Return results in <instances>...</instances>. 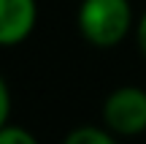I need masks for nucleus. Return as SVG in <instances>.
Listing matches in <instances>:
<instances>
[{"mask_svg": "<svg viewBox=\"0 0 146 144\" xmlns=\"http://www.w3.org/2000/svg\"><path fill=\"white\" fill-rule=\"evenodd\" d=\"M103 120L108 131L119 136H135L146 131V90L119 87L103 103Z\"/></svg>", "mask_w": 146, "mask_h": 144, "instance_id": "obj_2", "label": "nucleus"}, {"mask_svg": "<svg viewBox=\"0 0 146 144\" xmlns=\"http://www.w3.org/2000/svg\"><path fill=\"white\" fill-rule=\"evenodd\" d=\"M0 144H38L27 133L25 128H14V125H3L0 131Z\"/></svg>", "mask_w": 146, "mask_h": 144, "instance_id": "obj_5", "label": "nucleus"}, {"mask_svg": "<svg viewBox=\"0 0 146 144\" xmlns=\"http://www.w3.org/2000/svg\"><path fill=\"white\" fill-rule=\"evenodd\" d=\"M138 46H141V52L146 57V14L141 16V22H138Z\"/></svg>", "mask_w": 146, "mask_h": 144, "instance_id": "obj_7", "label": "nucleus"}, {"mask_svg": "<svg viewBox=\"0 0 146 144\" xmlns=\"http://www.w3.org/2000/svg\"><path fill=\"white\" fill-rule=\"evenodd\" d=\"M38 19L35 0H0V44L14 46L33 33Z\"/></svg>", "mask_w": 146, "mask_h": 144, "instance_id": "obj_3", "label": "nucleus"}, {"mask_svg": "<svg viewBox=\"0 0 146 144\" xmlns=\"http://www.w3.org/2000/svg\"><path fill=\"white\" fill-rule=\"evenodd\" d=\"M133 25L130 0H81L78 30L92 46L111 49L125 41Z\"/></svg>", "mask_w": 146, "mask_h": 144, "instance_id": "obj_1", "label": "nucleus"}, {"mask_svg": "<svg viewBox=\"0 0 146 144\" xmlns=\"http://www.w3.org/2000/svg\"><path fill=\"white\" fill-rule=\"evenodd\" d=\"M65 144H119L111 133H106V131L100 128H92V125H87V128H76L68 133V139Z\"/></svg>", "mask_w": 146, "mask_h": 144, "instance_id": "obj_4", "label": "nucleus"}, {"mask_svg": "<svg viewBox=\"0 0 146 144\" xmlns=\"http://www.w3.org/2000/svg\"><path fill=\"white\" fill-rule=\"evenodd\" d=\"M8 112H11L8 87H5V82H0V123H3V125H8Z\"/></svg>", "mask_w": 146, "mask_h": 144, "instance_id": "obj_6", "label": "nucleus"}]
</instances>
